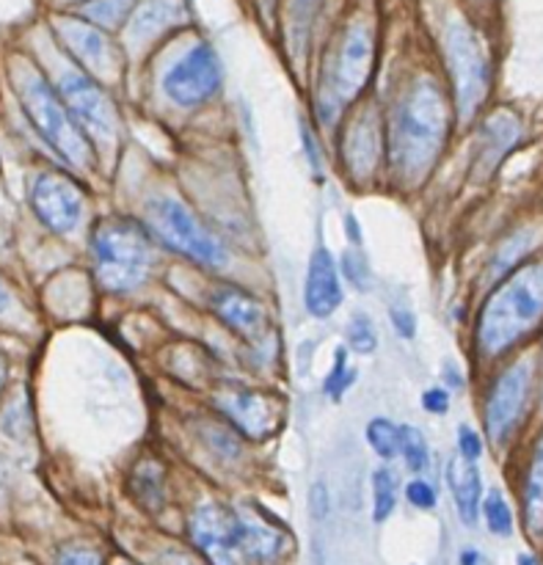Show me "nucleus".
<instances>
[{
    "label": "nucleus",
    "instance_id": "f257e3e1",
    "mask_svg": "<svg viewBox=\"0 0 543 565\" xmlns=\"http://www.w3.org/2000/svg\"><path fill=\"white\" fill-rule=\"evenodd\" d=\"M450 130V108L439 83L423 77L403 94L390 127L392 166L406 180H419L434 166Z\"/></svg>",
    "mask_w": 543,
    "mask_h": 565
},
{
    "label": "nucleus",
    "instance_id": "f03ea898",
    "mask_svg": "<svg viewBox=\"0 0 543 565\" xmlns=\"http://www.w3.org/2000/svg\"><path fill=\"white\" fill-rule=\"evenodd\" d=\"M11 81H14L17 97H20L22 110L28 119L33 121L39 136L61 154L75 169H88L94 160L92 143L83 136L81 125L75 121L72 110L66 103H61L58 94L53 92L42 72L31 64H14L11 70Z\"/></svg>",
    "mask_w": 543,
    "mask_h": 565
},
{
    "label": "nucleus",
    "instance_id": "7ed1b4c3",
    "mask_svg": "<svg viewBox=\"0 0 543 565\" xmlns=\"http://www.w3.org/2000/svg\"><path fill=\"white\" fill-rule=\"evenodd\" d=\"M543 315V263L517 270L486 303L478 340L486 353H502Z\"/></svg>",
    "mask_w": 543,
    "mask_h": 565
},
{
    "label": "nucleus",
    "instance_id": "20e7f679",
    "mask_svg": "<svg viewBox=\"0 0 543 565\" xmlns=\"http://www.w3.org/2000/svg\"><path fill=\"white\" fill-rule=\"evenodd\" d=\"M94 274L110 292H130L147 281L152 270V241L141 224L130 218H108L94 230Z\"/></svg>",
    "mask_w": 543,
    "mask_h": 565
},
{
    "label": "nucleus",
    "instance_id": "39448f33",
    "mask_svg": "<svg viewBox=\"0 0 543 565\" xmlns=\"http://www.w3.org/2000/svg\"><path fill=\"white\" fill-rule=\"evenodd\" d=\"M147 218L166 246L185 254L188 259L204 265V268H224V248H221L219 241L199 224L196 215H193L185 204H180L177 199L169 196L155 199L147 207Z\"/></svg>",
    "mask_w": 543,
    "mask_h": 565
},
{
    "label": "nucleus",
    "instance_id": "423d86ee",
    "mask_svg": "<svg viewBox=\"0 0 543 565\" xmlns=\"http://www.w3.org/2000/svg\"><path fill=\"white\" fill-rule=\"evenodd\" d=\"M447 55H450L453 77H456L461 114H475L480 99L489 92V61H486V53L472 28H467L464 22H453L450 31H447Z\"/></svg>",
    "mask_w": 543,
    "mask_h": 565
},
{
    "label": "nucleus",
    "instance_id": "0eeeda50",
    "mask_svg": "<svg viewBox=\"0 0 543 565\" xmlns=\"http://www.w3.org/2000/svg\"><path fill=\"white\" fill-rule=\"evenodd\" d=\"M31 207L47 230L70 235L81 226L86 199L72 177L61 171H42L31 182Z\"/></svg>",
    "mask_w": 543,
    "mask_h": 565
},
{
    "label": "nucleus",
    "instance_id": "6e6552de",
    "mask_svg": "<svg viewBox=\"0 0 543 565\" xmlns=\"http://www.w3.org/2000/svg\"><path fill=\"white\" fill-rule=\"evenodd\" d=\"M221 81H224V70H221L215 50L207 44H199L166 72L163 88L177 105L193 108V105H202L210 97H215Z\"/></svg>",
    "mask_w": 543,
    "mask_h": 565
},
{
    "label": "nucleus",
    "instance_id": "1a4fd4ad",
    "mask_svg": "<svg viewBox=\"0 0 543 565\" xmlns=\"http://www.w3.org/2000/svg\"><path fill=\"white\" fill-rule=\"evenodd\" d=\"M191 539L213 565H243L241 550V519L237 511L219 505V502H202L191 516Z\"/></svg>",
    "mask_w": 543,
    "mask_h": 565
},
{
    "label": "nucleus",
    "instance_id": "9d476101",
    "mask_svg": "<svg viewBox=\"0 0 543 565\" xmlns=\"http://www.w3.org/2000/svg\"><path fill=\"white\" fill-rule=\"evenodd\" d=\"M61 97H64L66 108L72 110L77 125L86 127L99 141H114L119 114L114 108V99L99 83H94L83 72H64L61 75Z\"/></svg>",
    "mask_w": 543,
    "mask_h": 565
},
{
    "label": "nucleus",
    "instance_id": "9b49d317",
    "mask_svg": "<svg viewBox=\"0 0 543 565\" xmlns=\"http://www.w3.org/2000/svg\"><path fill=\"white\" fill-rule=\"evenodd\" d=\"M530 375H533L530 373V364L522 362L497 381L494 392L489 397V406H486V428H489V436L494 441L508 439L513 425L522 417L524 403H528L530 395Z\"/></svg>",
    "mask_w": 543,
    "mask_h": 565
},
{
    "label": "nucleus",
    "instance_id": "f8f14e48",
    "mask_svg": "<svg viewBox=\"0 0 543 565\" xmlns=\"http://www.w3.org/2000/svg\"><path fill=\"white\" fill-rule=\"evenodd\" d=\"M370 66H373V36H370L368 25L359 22L345 33L340 55H337L334 77H331L337 103H348L362 92L370 77Z\"/></svg>",
    "mask_w": 543,
    "mask_h": 565
},
{
    "label": "nucleus",
    "instance_id": "ddd939ff",
    "mask_svg": "<svg viewBox=\"0 0 543 565\" xmlns=\"http://www.w3.org/2000/svg\"><path fill=\"white\" fill-rule=\"evenodd\" d=\"M61 42L70 47V53L81 61L86 70H92L97 77H110L116 72V50L108 42L103 31L88 20H75L64 17L55 22Z\"/></svg>",
    "mask_w": 543,
    "mask_h": 565
},
{
    "label": "nucleus",
    "instance_id": "4468645a",
    "mask_svg": "<svg viewBox=\"0 0 543 565\" xmlns=\"http://www.w3.org/2000/svg\"><path fill=\"white\" fill-rule=\"evenodd\" d=\"M213 309L232 331H237L246 340L259 342L268 334V315L263 303L248 296L241 287H221L213 292Z\"/></svg>",
    "mask_w": 543,
    "mask_h": 565
},
{
    "label": "nucleus",
    "instance_id": "2eb2a0df",
    "mask_svg": "<svg viewBox=\"0 0 543 565\" xmlns=\"http://www.w3.org/2000/svg\"><path fill=\"white\" fill-rule=\"evenodd\" d=\"M219 406L243 434L254 439H265L276 428V417H279V403L259 392H230L219 397Z\"/></svg>",
    "mask_w": 543,
    "mask_h": 565
},
{
    "label": "nucleus",
    "instance_id": "dca6fc26",
    "mask_svg": "<svg viewBox=\"0 0 543 565\" xmlns=\"http://www.w3.org/2000/svg\"><path fill=\"white\" fill-rule=\"evenodd\" d=\"M342 303V285L329 248H315L307 274V309L315 318H329Z\"/></svg>",
    "mask_w": 543,
    "mask_h": 565
},
{
    "label": "nucleus",
    "instance_id": "f3484780",
    "mask_svg": "<svg viewBox=\"0 0 543 565\" xmlns=\"http://www.w3.org/2000/svg\"><path fill=\"white\" fill-rule=\"evenodd\" d=\"M237 519H241V550L246 563H274L285 555V530L248 511H237Z\"/></svg>",
    "mask_w": 543,
    "mask_h": 565
},
{
    "label": "nucleus",
    "instance_id": "a211bd4d",
    "mask_svg": "<svg viewBox=\"0 0 543 565\" xmlns=\"http://www.w3.org/2000/svg\"><path fill=\"white\" fill-rule=\"evenodd\" d=\"M447 483H450L453 497H456L461 522L472 527L478 522L480 497H483V486H480V472L475 467V461L464 458L461 452L456 458H450V463H447Z\"/></svg>",
    "mask_w": 543,
    "mask_h": 565
},
{
    "label": "nucleus",
    "instance_id": "6ab92c4d",
    "mask_svg": "<svg viewBox=\"0 0 543 565\" xmlns=\"http://www.w3.org/2000/svg\"><path fill=\"white\" fill-rule=\"evenodd\" d=\"M185 17V0H138L130 22V39L136 44L149 42L160 31L182 22Z\"/></svg>",
    "mask_w": 543,
    "mask_h": 565
},
{
    "label": "nucleus",
    "instance_id": "aec40b11",
    "mask_svg": "<svg viewBox=\"0 0 543 565\" xmlns=\"http://www.w3.org/2000/svg\"><path fill=\"white\" fill-rule=\"evenodd\" d=\"M345 158L356 177L373 174L375 163H379L381 158V132L373 116H362V119L351 127V132H348L345 138Z\"/></svg>",
    "mask_w": 543,
    "mask_h": 565
},
{
    "label": "nucleus",
    "instance_id": "412c9836",
    "mask_svg": "<svg viewBox=\"0 0 543 565\" xmlns=\"http://www.w3.org/2000/svg\"><path fill=\"white\" fill-rule=\"evenodd\" d=\"M138 0H83L81 14L99 28H116L136 11Z\"/></svg>",
    "mask_w": 543,
    "mask_h": 565
},
{
    "label": "nucleus",
    "instance_id": "4be33fe9",
    "mask_svg": "<svg viewBox=\"0 0 543 565\" xmlns=\"http://www.w3.org/2000/svg\"><path fill=\"white\" fill-rule=\"evenodd\" d=\"M132 494H136L138 505H143L147 511H158L166 500L163 472L155 463H141L136 469V478H132Z\"/></svg>",
    "mask_w": 543,
    "mask_h": 565
},
{
    "label": "nucleus",
    "instance_id": "5701e85b",
    "mask_svg": "<svg viewBox=\"0 0 543 565\" xmlns=\"http://www.w3.org/2000/svg\"><path fill=\"white\" fill-rule=\"evenodd\" d=\"M320 3L323 0H290V39L296 53L304 50V42H307L309 28H312L315 17H318Z\"/></svg>",
    "mask_w": 543,
    "mask_h": 565
},
{
    "label": "nucleus",
    "instance_id": "b1692460",
    "mask_svg": "<svg viewBox=\"0 0 543 565\" xmlns=\"http://www.w3.org/2000/svg\"><path fill=\"white\" fill-rule=\"evenodd\" d=\"M397 500V480L390 469H379L373 475V519L384 522L392 511H395Z\"/></svg>",
    "mask_w": 543,
    "mask_h": 565
},
{
    "label": "nucleus",
    "instance_id": "393cba45",
    "mask_svg": "<svg viewBox=\"0 0 543 565\" xmlns=\"http://www.w3.org/2000/svg\"><path fill=\"white\" fill-rule=\"evenodd\" d=\"M368 441L375 450V456L381 458H395L401 452V428L390 423V419H373L368 425Z\"/></svg>",
    "mask_w": 543,
    "mask_h": 565
},
{
    "label": "nucleus",
    "instance_id": "a878e982",
    "mask_svg": "<svg viewBox=\"0 0 543 565\" xmlns=\"http://www.w3.org/2000/svg\"><path fill=\"white\" fill-rule=\"evenodd\" d=\"M401 452L412 472H423L428 467V441L414 425H403L401 428Z\"/></svg>",
    "mask_w": 543,
    "mask_h": 565
},
{
    "label": "nucleus",
    "instance_id": "bb28decb",
    "mask_svg": "<svg viewBox=\"0 0 543 565\" xmlns=\"http://www.w3.org/2000/svg\"><path fill=\"white\" fill-rule=\"evenodd\" d=\"M375 345H379V337H375L373 320L364 312H356L351 318V323H348V348L370 356L375 351Z\"/></svg>",
    "mask_w": 543,
    "mask_h": 565
},
{
    "label": "nucleus",
    "instance_id": "cd10ccee",
    "mask_svg": "<svg viewBox=\"0 0 543 565\" xmlns=\"http://www.w3.org/2000/svg\"><path fill=\"white\" fill-rule=\"evenodd\" d=\"M528 516H530V524H533L535 530L543 527V441L539 447V456H535L533 472H530Z\"/></svg>",
    "mask_w": 543,
    "mask_h": 565
},
{
    "label": "nucleus",
    "instance_id": "c85d7f7f",
    "mask_svg": "<svg viewBox=\"0 0 543 565\" xmlns=\"http://www.w3.org/2000/svg\"><path fill=\"white\" fill-rule=\"evenodd\" d=\"M483 513H486V524L494 535H511L513 530V516H511V508L508 502L502 500L500 491H491L483 502Z\"/></svg>",
    "mask_w": 543,
    "mask_h": 565
},
{
    "label": "nucleus",
    "instance_id": "c756f323",
    "mask_svg": "<svg viewBox=\"0 0 543 565\" xmlns=\"http://www.w3.org/2000/svg\"><path fill=\"white\" fill-rule=\"evenodd\" d=\"M342 274H345V279L351 281L356 290H370V287H373V270H370L368 257H364L359 248H348V252L342 254Z\"/></svg>",
    "mask_w": 543,
    "mask_h": 565
},
{
    "label": "nucleus",
    "instance_id": "7c9ffc66",
    "mask_svg": "<svg viewBox=\"0 0 543 565\" xmlns=\"http://www.w3.org/2000/svg\"><path fill=\"white\" fill-rule=\"evenodd\" d=\"M353 373L348 370V351L345 348H340V351L334 353V370H331L329 381H326V392H329L331 401H340L342 392L348 390V384H351Z\"/></svg>",
    "mask_w": 543,
    "mask_h": 565
},
{
    "label": "nucleus",
    "instance_id": "2f4dec72",
    "mask_svg": "<svg viewBox=\"0 0 543 565\" xmlns=\"http://www.w3.org/2000/svg\"><path fill=\"white\" fill-rule=\"evenodd\" d=\"M406 497L414 508H419V511H434L436 508V491L434 486H428L425 480H412V483L406 486Z\"/></svg>",
    "mask_w": 543,
    "mask_h": 565
},
{
    "label": "nucleus",
    "instance_id": "473e14b6",
    "mask_svg": "<svg viewBox=\"0 0 543 565\" xmlns=\"http://www.w3.org/2000/svg\"><path fill=\"white\" fill-rule=\"evenodd\" d=\"M55 565H103V561L88 546H64L55 557Z\"/></svg>",
    "mask_w": 543,
    "mask_h": 565
},
{
    "label": "nucleus",
    "instance_id": "72a5a7b5",
    "mask_svg": "<svg viewBox=\"0 0 543 565\" xmlns=\"http://www.w3.org/2000/svg\"><path fill=\"white\" fill-rule=\"evenodd\" d=\"M458 450H461V456L469 458V461H478L480 452H483V441H480V436L475 434L469 425H461V428H458Z\"/></svg>",
    "mask_w": 543,
    "mask_h": 565
},
{
    "label": "nucleus",
    "instance_id": "f704fd0d",
    "mask_svg": "<svg viewBox=\"0 0 543 565\" xmlns=\"http://www.w3.org/2000/svg\"><path fill=\"white\" fill-rule=\"evenodd\" d=\"M392 323H395L397 334L406 337V340H412L414 334H417V318H414V312L408 307H392Z\"/></svg>",
    "mask_w": 543,
    "mask_h": 565
},
{
    "label": "nucleus",
    "instance_id": "c9c22d12",
    "mask_svg": "<svg viewBox=\"0 0 543 565\" xmlns=\"http://www.w3.org/2000/svg\"><path fill=\"white\" fill-rule=\"evenodd\" d=\"M423 406L430 414H445L450 408V392L447 390H428L423 395Z\"/></svg>",
    "mask_w": 543,
    "mask_h": 565
},
{
    "label": "nucleus",
    "instance_id": "e433bc0d",
    "mask_svg": "<svg viewBox=\"0 0 543 565\" xmlns=\"http://www.w3.org/2000/svg\"><path fill=\"white\" fill-rule=\"evenodd\" d=\"M155 565H199L196 561H193V557H188V555H182V552H163V555L158 557V561H155Z\"/></svg>",
    "mask_w": 543,
    "mask_h": 565
},
{
    "label": "nucleus",
    "instance_id": "4c0bfd02",
    "mask_svg": "<svg viewBox=\"0 0 543 565\" xmlns=\"http://www.w3.org/2000/svg\"><path fill=\"white\" fill-rule=\"evenodd\" d=\"M301 136H304V141H307V154H309V163H312L315 169H320V154L315 152L312 136H309V130H307V127H304V130H301Z\"/></svg>",
    "mask_w": 543,
    "mask_h": 565
},
{
    "label": "nucleus",
    "instance_id": "58836bf2",
    "mask_svg": "<svg viewBox=\"0 0 543 565\" xmlns=\"http://www.w3.org/2000/svg\"><path fill=\"white\" fill-rule=\"evenodd\" d=\"M9 307H11V292L9 287H6V281L0 279V315L9 312Z\"/></svg>",
    "mask_w": 543,
    "mask_h": 565
},
{
    "label": "nucleus",
    "instance_id": "ea45409f",
    "mask_svg": "<svg viewBox=\"0 0 543 565\" xmlns=\"http://www.w3.org/2000/svg\"><path fill=\"white\" fill-rule=\"evenodd\" d=\"M6 381H9V359L0 353V395H3L6 390Z\"/></svg>",
    "mask_w": 543,
    "mask_h": 565
},
{
    "label": "nucleus",
    "instance_id": "a19ab883",
    "mask_svg": "<svg viewBox=\"0 0 543 565\" xmlns=\"http://www.w3.org/2000/svg\"><path fill=\"white\" fill-rule=\"evenodd\" d=\"M348 232H351V241H353V243L362 241V232L356 230V221H353V218H348Z\"/></svg>",
    "mask_w": 543,
    "mask_h": 565
},
{
    "label": "nucleus",
    "instance_id": "79ce46f5",
    "mask_svg": "<svg viewBox=\"0 0 543 565\" xmlns=\"http://www.w3.org/2000/svg\"><path fill=\"white\" fill-rule=\"evenodd\" d=\"M519 565H541V563L535 561V557H530V555H522V557H519Z\"/></svg>",
    "mask_w": 543,
    "mask_h": 565
},
{
    "label": "nucleus",
    "instance_id": "37998d69",
    "mask_svg": "<svg viewBox=\"0 0 543 565\" xmlns=\"http://www.w3.org/2000/svg\"><path fill=\"white\" fill-rule=\"evenodd\" d=\"M3 486H6V469H3V461H0V494H3Z\"/></svg>",
    "mask_w": 543,
    "mask_h": 565
},
{
    "label": "nucleus",
    "instance_id": "c03bdc74",
    "mask_svg": "<svg viewBox=\"0 0 543 565\" xmlns=\"http://www.w3.org/2000/svg\"><path fill=\"white\" fill-rule=\"evenodd\" d=\"M114 565H132V563H127V561H116Z\"/></svg>",
    "mask_w": 543,
    "mask_h": 565
}]
</instances>
